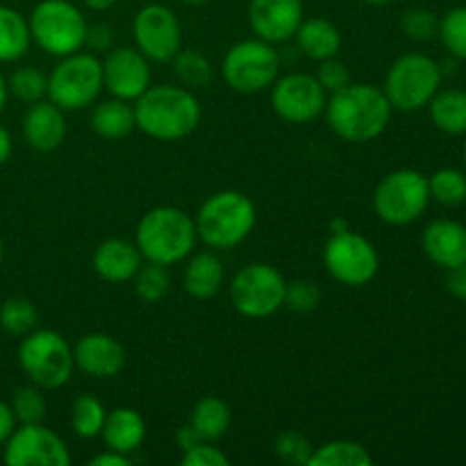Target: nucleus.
Returning a JSON list of instances; mask_svg holds the SVG:
<instances>
[{"label": "nucleus", "instance_id": "nucleus-1", "mask_svg": "<svg viewBox=\"0 0 466 466\" xmlns=\"http://www.w3.org/2000/svg\"><path fill=\"white\" fill-rule=\"evenodd\" d=\"M394 107L385 91L369 82L346 85L328 98L326 116L332 132L349 144H367L387 130Z\"/></svg>", "mask_w": 466, "mask_h": 466}, {"label": "nucleus", "instance_id": "nucleus-2", "mask_svg": "<svg viewBox=\"0 0 466 466\" xmlns=\"http://www.w3.org/2000/svg\"><path fill=\"white\" fill-rule=\"evenodd\" d=\"M135 123L146 137L157 141H180L200 123V103L187 86H148L135 100Z\"/></svg>", "mask_w": 466, "mask_h": 466}, {"label": "nucleus", "instance_id": "nucleus-3", "mask_svg": "<svg viewBox=\"0 0 466 466\" xmlns=\"http://www.w3.org/2000/svg\"><path fill=\"white\" fill-rule=\"evenodd\" d=\"M196 221L180 208L159 205L146 212L137 226L135 244L141 258L153 264L171 267L189 258L196 248Z\"/></svg>", "mask_w": 466, "mask_h": 466}, {"label": "nucleus", "instance_id": "nucleus-4", "mask_svg": "<svg viewBox=\"0 0 466 466\" xmlns=\"http://www.w3.org/2000/svg\"><path fill=\"white\" fill-rule=\"evenodd\" d=\"M196 232L205 246L228 250L239 246L253 232L258 212L253 200L235 189L218 191L200 205L196 214Z\"/></svg>", "mask_w": 466, "mask_h": 466}, {"label": "nucleus", "instance_id": "nucleus-5", "mask_svg": "<svg viewBox=\"0 0 466 466\" xmlns=\"http://www.w3.org/2000/svg\"><path fill=\"white\" fill-rule=\"evenodd\" d=\"M441 66L423 53H408L396 59L385 76L387 100L400 112H417L428 107L441 86Z\"/></svg>", "mask_w": 466, "mask_h": 466}, {"label": "nucleus", "instance_id": "nucleus-6", "mask_svg": "<svg viewBox=\"0 0 466 466\" xmlns=\"http://www.w3.org/2000/svg\"><path fill=\"white\" fill-rule=\"evenodd\" d=\"M30 35L32 41L39 46L44 53L55 57H66L77 53L86 44V25L85 16L76 5L68 0H41L30 16Z\"/></svg>", "mask_w": 466, "mask_h": 466}, {"label": "nucleus", "instance_id": "nucleus-7", "mask_svg": "<svg viewBox=\"0 0 466 466\" xmlns=\"http://www.w3.org/2000/svg\"><path fill=\"white\" fill-rule=\"evenodd\" d=\"M18 364L32 385L41 390H59L71 380L76 358L59 332L32 330L18 346Z\"/></svg>", "mask_w": 466, "mask_h": 466}, {"label": "nucleus", "instance_id": "nucleus-8", "mask_svg": "<svg viewBox=\"0 0 466 466\" xmlns=\"http://www.w3.org/2000/svg\"><path fill=\"white\" fill-rule=\"evenodd\" d=\"M103 89V62L82 50L62 57L48 76V100L64 112L85 109Z\"/></svg>", "mask_w": 466, "mask_h": 466}, {"label": "nucleus", "instance_id": "nucleus-9", "mask_svg": "<svg viewBox=\"0 0 466 466\" xmlns=\"http://www.w3.org/2000/svg\"><path fill=\"white\" fill-rule=\"evenodd\" d=\"M431 203L428 177L414 168L391 171L373 191V212L390 226H408L417 221Z\"/></svg>", "mask_w": 466, "mask_h": 466}, {"label": "nucleus", "instance_id": "nucleus-10", "mask_svg": "<svg viewBox=\"0 0 466 466\" xmlns=\"http://www.w3.org/2000/svg\"><path fill=\"white\" fill-rule=\"evenodd\" d=\"M280 55L264 39H244L232 46L221 64V76L232 91L259 94L278 80Z\"/></svg>", "mask_w": 466, "mask_h": 466}, {"label": "nucleus", "instance_id": "nucleus-11", "mask_svg": "<svg viewBox=\"0 0 466 466\" xmlns=\"http://www.w3.org/2000/svg\"><path fill=\"white\" fill-rule=\"evenodd\" d=\"M287 282L276 267L264 262L241 268L230 285V299L246 319H267L285 305Z\"/></svg>", "mask_w": 466, "mask_h": 466}, {"label": "nucleus", "instance_id": "nucleus-12", "mask_svg": "<svg viewBox=\"0 0 466 466\" xmlns=\"http://www.w3.org/2000/svg\"><path fill=\"white\" fill-rule=\"evenodd\" d=\"M323 264L337 282L346 287H364L378 276L380 258L367 237L358 232H332L323 248Z\"/></svg>", "mask_w": 466, "mask_h": 466}, {"label": "nucleus", "instance_id": "nucleus-13", "mask_svg": "<svg viewBox=\"0 0 466 466\" xmlns=\"http://www.w3.org/2000/svg\"><path fill=\"white\" fill-rule=\"evenodd\" d=\"M271 105L273 112L287 123L303 126L312 123L326 112L328 91L319 80L308 73H287L273 82Z\"/></svg>", "mask_w": 466, "mask_h": 466}, {"label": "nucleus", "instance_id": "nucleus-14", "mask_svg": "<svg viewBox=\"0 0 466 466\" xmlns=\"http://www.w3.org/2000/svg\"><path fill=\"white\" fill-rule=\"evenodd\" d=\"M137 50L148 62L167 64L180 53L182 27L176 14L164 5H146L132 21Z\"/></svg>", "mask_w": 466, "mask_h": 466}, {"label": "nucleus", "instance_id": "nucleus-15", "mask_svg": "<svg viewBox=\"0 0 466 466\" xmlns=\"http://www.w3.org/2000/svg\"><path fill=\"white\" fill-rule=\"evenodd\" d=\"M5 464L9 466H66V444L44 423H21L5 441Z\"/></svg>", "mask_w": 466, "mask_h": 466}, {"label": "nucleus", "instance_id": "nucleus-16", "mask_svg": "<svg viewBox=\"0 0 466 466\" xmlns=\"http://www.w3.org/2000/svg\"><path fill=\"white\" fill-rule=\"evenodd\" d=\"M103 86L114 98L135 103L150 86L148 59L137 48L109 50L103 62Z\"/></svg>", "mask_w": 466, "mask_h": 466}, {"label": "nucleus", "instance_id": "nucleus-17", "mask_svg": "<svg viewBox=\"0 0 466 466\" xmlns=\"http://www.w3.org/2000/svg\"><path fill=\"white\" fill-rule=\"evenodd\" d=\"M248 21L259 39L282 44L303 23V0H250Z\"/></svg>", "mask_w": 466, "mask_h": 466}, {"label": "nucleus", "instance_id": "nucleus-18", "mask_svg": "<svg viewBox=\"0 0 466 466\" xmlns=\"http://www.w3.org/2000/svg\"><path fill=\"white\" fill-rule=\"evenodd\" d=\"M76 367L91 378H114L126 367V349L105 332L85 335L73 349Z\"/></svg>", "mask_w": 466, "mask_h": 466}, {"label": "nucleus", "instance_id": "nucleus-19", "mask_svg": "<svg viewBox=\"0 0 466 466\" xmlns=\"http://www.w3.org/2000/svg\"><path fill=\"white\" fill-rule=\"evenodd\" d=\"M421 248L437 267L451 268L466 262V226L453 218H437L423 230Z\"/></svg>", "mask_w": 466, "mask_h": 466}, {"label": "nucleus", "instance_id": "nucleus-20", "mask_svg": "<svg viewBox=\"0 0 466 466\" xmlns=\"http://www.w3.org/2000/svg\"><path fill=\"white\" fill-rule=\"evenodd\" d=\"M23 137L39 153L57 150L66 139L64 109L46 98L39 103H32L23 116Z\"/></svg>", "mask_w": 466, "mask_h": 466}, {"label": "nucleus", "instance_id": "nucleus-21", "mask_svg": "<svg viewBox=\"0 0 466 466\" xmlns=\"http://www.w3.org/2000/svg\"><path fill=\"white\" fill-rule=\"evenodd\" d=\"M139 267V248L127 239L103 241L94 253V271L107 282H130Z\"/></svg>", "mask_w": 466, "mask_h": 466}, {"label": "nucleus", "instance_id": "nucleus-22", "mask_svg": "<svg viewBox=\"0 0 466 466\" xmlns=\"http://www.w3.org/2000/svg\"><path fill=\"white\" fill-rule=\"evenodd\" d=\"M100 437L105 440L107 449L118 453H135L146 440V421L139 412L132 408H116L107 412Z\"/></svg>", "mask_w": 466, "mask_h": 466}, {"label": "nucleus", "instance_id": "nucleus-23", "mask_svg": "<svg viewBox=\"0 0 466 466\" xmlns=\"http://www.w3.org/2000/svg\"><path fill=\"white\" fill-rule=\"evenodd\" d=\"M294 36L300 53L314 62L337 57L341 50V32L328 18H308V21L303 18Z\"/></svg>", "mask_w": 466, "mask_h": 466}, {"label": "nucleus", "instance_id": "nucleus-24", "mask_svg": "<svg viewBox=\"0 0 466 466\" xmlns=\"http://www.w3.org/2000/svg\"><path fill=\"white\" fill-rule=\"evenodd\" d=\"M223 280H226L223 262L218 259L217 253H212V250L196 253L185 268L187 294L194 296V299L198 300H208L212 299V296H217Z\"/></svg>", "mask_w": 466, "mask_h": 466}, {"label": "nucleus", "instance_id": "nucleus-25", "mask_svg": "<svg viewBox=\"0 0 466 466\" xmlns=\"http://www.w3.org/2000/svg\"><path fill=\"white\" fill-rule=\"evenodd\" d=\"M91 127L103 139H123L137 127L135 123V107L127 100L107 98L100 100L91 112Z\"/></svg>", "mask_w": 466, "mask_h": 466}, {"label": "nucleus", "instance_id": "nucleus-26", "mask_svg": "<svg viewBox=\"0 0 466 466\" xmlns=\"http://www.w3.org/2000/svg\"><path fill=\"white\" fill-rule=\"evenodd\" d=\"M232 412L218 396H205L191 410L189 426L203 441H217L230 431Z\"/></svg>", "mask_w": 466, "mask_h": 466}, {"label": "nucleus", "instance_id": "nucleus-27", "mask_svg": "<svg viewBox=\"0 0 466 466\" xmlns=\"http://www.w3.org/2000/svg\"><path fill=\"white\" fill-rule=\"evenodd\" d=\"M431 121L446 135H466V91L440 89L428 103Z\"/></svg>", "mask_w": 466, "mask_h": 466}, {"label": "nucleus", "instance_id": "nucleus-28", "mask_svg": "<svg viewBox=\"0 0 466 466\" xmlns=\"http://www.w3.org/2000/svg\"><path fill=\"white\" fill-rule=\"evenodd\" d=\"M30 23L14 7L0 5V62H16L30 50Z\"/></svg>", "mask_w": 466, "mask_h": 466}, {"label": "nucleus", "instance_id": "nucleus-29", "mask_svg": "<svg viewBox=\"0 0 466 466\" xmlns=\"http://www.w3.org/2000/svg\"><path fill=\"white\" fill-rule=\"evenodd\" d=\"M373 455L362 444L350 440H335L314 449L309 466H371Z\"/></svg>", "mask_w": 466, "mask_h": 466}, {"label": "nucleus", "instance_id": "nucleus-30", "mask_svg": "<svg viewBox=\"0 0 466 466\" xmlns=\"http://www.w3.org/2000/svg\"><path fill=\"white\" fill-rule=\"evenodd\" d=\"M171 64L173 73H176L177 80H180L182 86H187V89H203V86H208L214 77L212 62H209L200 50L180 48V53L171 59Z\"/></svg>", "mask_w": 466, "mask_h": 466}, {"label": "nucleus", "instance_id": "nucleus-31", "mask_svg": "<svg viewBox=\"0 0 466 466\" xmlns=\"http://www.w3.org/2000/svg\"><path fill=\"white\" fill-rule=\"evenodd\" d=\"M107 410L96 396L82 394L73 400L71 408V428L80 440H94L100 437L105 426Z\"/></svg>", "mask_w": 466, "mask_h": 466}, {"label": "nucleus", "instance_id": "nucleus-32", "mask_svg": "<svg viewBox=\"0 0 466 466\" xmlns=\"http://www.w3.org/2000/svg\"><path fill=\"white\" fill-rule=\"evenodd\" d=\"M431 198L446 208H458L466 203V171L460 168H440L428 177Z\"/></svg>", "mask_w": 466, "mask_h": 466}, {"label": "nucleus", "instance_id": "nucleus-33", "mask_svg": "<svg viewBox=\"0 0 466 466\" xmlns=\"http://www.w3.org/2000/svg\"><path fill=\"white\" fill-rule=\"evenodd\" d=\"M7 89L21 103H39L48 98V76L35 66H21L7 77Z\"/></svg>", "mask_w": 466, "mask_h": 466}, {"label": "nucleus", "instance_id": "nucleus-34", "mask_svg": "<svg viewBox=\"0 0 466 466\" xmlns=\"http://www.w3.org/2000/svg\"><path fill=\"white\" fill-rule=\"evenodd\" d=\"M36 321H39L36 308L32 305V300L23 299V296H12L0 305V326L9 335L25 337L27 332L35 330Z\"/></svg>", "mask_w": 466, "mask_h": 466}, {"label": "nucleus", "instance_id": "nucleus-35", "mask_svg": "<svg viewBox=\"0 0 466 466\" xmlns=\"http://www.w3.org/2000/svg\"><path fill=\"white\" fill-rule=\"evenodd\" d=\"M132 282H135V294L146 303H159L171 289V278H168L167 267L153 262L139 267Z\"/></svg>", "mask_w": 466, "mask_h": 466}, {"label": "nucleus", "instance_id": "nucleus-36", "mask_svg": "<svg viewBox=\"0 0 466 466\" xmlns=\"http://www.w3.org/2000/svg\"><path fill=\"white\" fill-rule=\"evenodd\" d=\"M9 408H12L14 417H16V423H44L46 412H48L41 387L36 385L18 387L14 391Z\"/></svg>", "mask_w": 466, "mask_h": 466}, {"label": "nucleus", "instance_id": "nucleus-37", "mask_svg": "<svg viewBox=\"0 0 466 466\" xmlns=\"http://www.w3.org/2000/svg\"><path fill=\"white\" fill-rule=\"evenodd\" d=\"M441 44L446 46L453 57L466 62V7H453L440 21Z\"/></svg>", "mask_w": 466, "mask_h": 466}, {"label": "nucleus", "instance_id": "nucleus-38", "mask_svg": "<svg viewBox=\"0 0 466 466\" xmlns=\"http://www.w3.org/2000/svg\"><path fill=\"white\" fill-rule=\"evenodd\" d=\"M273 451H276L280 462L291 464V466H309V458H312L314 453V446L303 432L285 431L278 435Z\"/></svg>", "mask_w": 466, "mask_h": 466}, {"label": "nucleus", "instance_id": "nucleus-39", "mask_svg": "<svg viewBox=\"0 0 466 466\" xmlns=\"http://www.w3.org/2000/svg\"><path fill=\"white\" fill-rule=\"evenodd\" d=\"M400 25H403V32L410 39L428 41L432 39V36H437V32H440V18H437L431 9L412 7L405 12Z\"/></svg>", "mask_w": 466, "mask_h": 466}, {"label": "nucleus", "instance_id": "nucleus-40", "mask_svg": "<svg viewBox=\"0 0 466 466\" xmlns=\"http://www.w3.org/2000/svg\"><path fill=\"white\" fill-rule=\"evenodd\" d=\"M321 303V289L312 280H294L287 285L285 305L294 312L309 314Z\"/></svg>", "mask_w": 466, "mask_h": 466}, {"label": "nucleus", "instance_id": "nucleus-41", "mask_svg": "<svg viewBox=\"0 0 466 466\" xmlns=\"http://www.w3.org/2000/svg\"><path fill=\"white\" fill-rule=\"evenodd\" d=\"M314 77H317L319 85H321L326 91H330V94H335V91L344 89L346 85H350L349 66H346L344 62H339V59H335V57L319 62L317 76H314Z\"/></svg>", "mask_w": 466, "mask_h": 466}, {"label": "nucleus", "instance_id": "nucleus-42", "mask_svg": "<svg viewBox=\"0 0 466 466\" xmlns=\"http://www.w3.org/2000/svg\"><path fill=\"white\" fill-rule=\"evenodd\" d=\"M180 462L185 466H228L230 458L221 449H217L212 441H198L185 451Z\"/></svg>", "mask_w": 466, "mask_h": 466}, {"label": "nucleus", "instance_id": "nucleus-43", "mask_svg": "<svg viewBox=\"0 0 466 466\" xmlns=\"http://www.w3.org/2000/svg\"><path fill=\"white\" fill-rule=\"evenodd\" d=\"M112 39H114L112 30H109L107 25H103V23H98V25L86 30V44H89L94 50L112 48Z\"/></svg>", "mask_w": 466, "mask_h": 466}, {"label": "nucleus", "instance_id": "nucleus-44", "mask_svg": "<svg viewBox=\"0 0 466 466\" xmlns=\"http://www.w3.org/2000/svg\"><path fill=\"white\" fill-rule=\"evenodd\" d=\"M446 287H449V291L455 299L466 300V262L451 268L449 278H446Z\"/></svg>", "mask_w": 466, "mask_h": 466}, {"label": "nucleus", "instance_id": "nucleus-45", "mask_svg": "<svg viewBox=\"0 0 466 466\" xmlns=\"http://www.w3.org/2000/svg\"><path fill=\"white\" fill-rule=\"evenodd\" d=\"M14 428H16V417H14L9 403L0 400V444L7 441V437L12 435Z\"/></svg>", "mask_w": 466, "mask_h": 466}, {"label": "nucleus", "instance_id": "nucleus-46", "mask_svg": "<svg viewBox=\"0 0 466 466\" xmlns=\"http://www.w3.org/2000/svg\"><path fill=\"white\" fill-rule=\"evenodd\" d=\"M91 466H130L132 460L126 453H118V451L107 449V453H100L96 458H91Z\"/></svg>", "mask_w": 466, "mask_h": 466}, {"label": "nucleus", "instance_id": "nucleus-47", "mask_svg": "<svg viewBox=\"0 0 466 466\" xmlns=\"http://www.w3.org/2000/svg\"><path fill=\"white\" fill-rule=\"evenodd\" d=\"M198 441H203V440H200V437L196 435L194 428H191V426H185L180 432H177V446H180L182 451L191 449V446H196V444H198Z\"/></svg>", "mask_w": 466, "mask_h": 466}, {"label": "nucleus", "instance_id": "nucleus-48", "mask_svg": "<svg viewBox=\"0 0 466 466\" xmlns=\"http://www.w3.org/2000/svg\"><path fill=\"white\" fill-rule=\"evenodd\" d=\"M9 155H12V135H9L7 127L0 123V167L7 162Z\"/></svg>", "mask_w": 466, "mask_h": 466}, {"label": "nucleus", "instance_id": "nucleus-49", "mask_svg": "<svg viewBox=\"0 0 466 466\" xmlns=\"http://www.w3.org/2000/svg\"><path fill=\"white\" fill-rule=\"evenodd\" d=\"M114 3H116V0H85L86 7L94 9V12H105V9L112 7Z\"/></svg>", "mask_w": 466, "mask_h": 466}, {"label": "nucleus", "instance_id": "nucleus-50", "mask_svg": "<svg viewBox=\"0 0 466 466\" xmlns=\"http://www.w3.org/2000/svg\"><path fill=\"white\" fill-rule=\"evenodd\" d=\"M7 98H9L7 80H5V76H3V73H0V114H3L5 105H7Z\"/></svg>", "mask_w": 466, "mask_h": 466}, {"label": "nucleus", "instance_id": "nucleus-51", "mask_svg": "<svg viewBox=\"0 0 466 466\" xmlns=\"http://www.w3.org/2000/svg\"><path fill=\"white\" fill-rule=\"evenodd\" d=\"M341 230H349V228H346V221H339V218L332 221V232H341Z\"/></svg>", "mask_w": 466, "mask_h": 466}, {"label": "nucleus", "instance_id": "nucleus-52", "mask_svg": "<svg viewBox=\"0 0 466 466\" xmlns=\"http://www.w3.org/2000/svg\"><path fill=\"white\" fill-rule=\"evenodd\" d=\"M369 5H387V3H394V0H364Z\"/></svg>", "mask_w": 466, "mask_h": 466}, {"label": "nucleus", "instance_id": "nucleus-53", "mask_svg": "<svg viewBox=\"0 0 466 466\" xmlns=\"http://www.w3.org/2000/svg\"><path fill=\"white\" fill-rule=\"evenodd\" d=\"M3 255H5V244H3V237H0V264H3Z\"/></svg>", "mask_w": 466, "mask_h": 466}, {"label": "nucleus", "instance_id": "nucleus-54", "mask_svg": "<svg viewBox=\"0 0 466 466\" xmlns=\"http://www.w3.org/2000/svg\"><path fill=\"white\" fill-rule=\"evenodd\" d=\"M185 3H189V5H203V3H208V0H185Z\"/></svg>", "mask_w": 466, "mask_h": 466}, {"label": "nucleus", "instance_id": "nucleus-55", "mask_svg": "<svg viewBox=\"0 0 466 466\" xmlns=\"http://www.w3.org/2000/svg\"><path fill=\"white\" fill-rule=\"evenodd\" d=\"M462 155H464V171H466V141H464V150H462Z\"/></svg>", "mask_w": 466, "mask_h": 466}]
</instances>
